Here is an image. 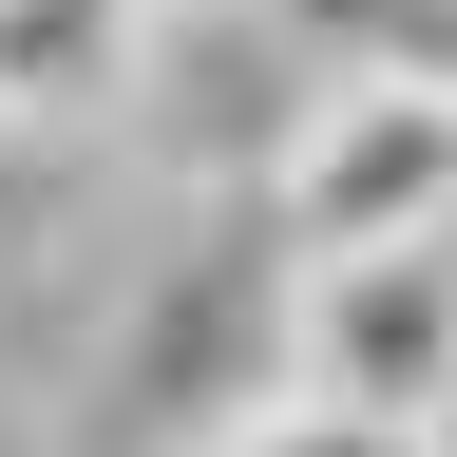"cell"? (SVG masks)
Returning <instances> with one entry per match:
<instances>
[{
    "label": "cell",
    "mask_w": 457,
    "mask_h": 457,
    "mask_svg": "<svg viewBox=\"0 0 457 457\" xmlns=\"http://www.w3.org/2000/svg\"><path fill=\"white\" fill-rule=\"evenodd\" d=\"M324 96H343V57L305 38V0H153L114 114H134V153L191 210H248V191H286V153L324 134Z\"/></svg>",
    "instance_id": "cell-1"
},
{
    "label": "cell",
    "mask_w": 457,
    "mask_h": 457,
    "mask_svg": "<svg viewBox=\"0 0 457 457\" xmlns=\"http://www.w3.org/2000/svg\"><path fill=\"white\" fill-rule=\"evenodd\" d=\"M286 305H305V248H286V210H210L191 248L153 267L134 343H114V420H134V457H228L286 400Z\"/></svg>",
    "instance_id": "cell-2"
},
{
    "label": "cell",
    "mask_w": 457,
    "mask_h": 457,
    "mask_svg": "<svg viewBox=\"0 0 457 457\" xmlns=\"http://www.w3.org/2000/svg\"><path fill=\"white\" fill-rule=\"evenodd\" d=\"M286 400H343V420L438 438L457 420V228H438V248L305 267V305H286Z\"/></svg>",
    "instance_id": "cell-3"
},
{
    "label": "cell",
    "mask_w": 457,
    "mask_h": 457,
    "mask_svg": "<svg viewBox=\"0 0 457 457\" xmlns=\"http://www.w3.org/2000/svg\"><path fill=\"white\" fill-rule=\"evenodd\" d=\"M267 210H286V248H305V267H343V248H438V228H457V114L400 96V77H343Z\"/></svg>",
    "instance_id": "cell-4"
},
{
    "label": "cell",
    "mask_w": 457,
    "mask_h": 457,
    "mask_svg": "<svg viewBox=\"0 0 457 457\" xmlns=\"http://www.w3.org/2000/svg\"><path fill=\"white\" fill-rule=\"evenodd\" d=\"M153 0H0V134H77V114L134 96Z\"/></svg>",
    "instance_id": "cell-5"
},
{
    "label": "cell",
    "mask_w": 457,
    "mask_h": 457,
    "mask_svg": "<svg viewBox=\"0 0 457 457\" xmlns=\"http://www.w3.org/2000/svg\"><path fill=\"white\" fill-rule=\"evenodd\" d=\"M305 38L343 57V77H400L457 114V0H305Z\"/></svg>",
    "instance_id": "cell-6"
},
{
    "label": "cell",
    "mask_w": 457,
    "mask_h": 457,
    "mask_svg": "<svg viewBox=\"0 0 457 457\" xmlns=\"http://www.w3.org/2000/svg\"><path fill=\"white\" fill-rule=\"evenodd\" d=\"M228 457H438V438H400V420H343V400H267Z\"/></svg>",
    "instance_id": "cell-7"
},
{
    "label": "cell",
    "mask_w": 457,
    "mask_h": 457,
    "mask_svg": "<svg viewBox=\"0 0 457 457\" xmlns=\"http://www.w3.org/2000/svg\"><path fill=\"white\" fill-rule=\"evenodd\" d=\"M438 457H457V420H438Z\"/></svg>",
    "instance_id": "cell-8"
}]
</instances>
